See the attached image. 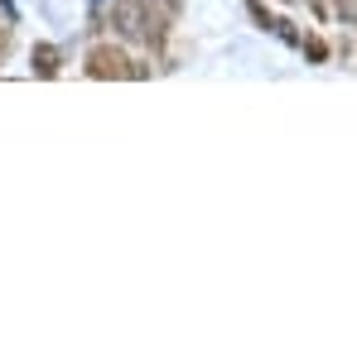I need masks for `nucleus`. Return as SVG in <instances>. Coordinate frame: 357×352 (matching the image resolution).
<instances>
[{"label": "nucleus", "mask_w": 357, "mask_h": 352, "mask_svg": "<svg viewBox=\"0 0 357 352\" xmlns=\"http://www.w3.org/2000/svg\"><path fill=\"white\" fill-rule=\"evenodd\" d=\"M82 72L97 82H121V77H130V54L121 44H92L82 59Z\"/></svg>", "instance_id": "f257e3e1"}, {"label": "nucleus", "mask_w": 357, "mask_h": 352, "mask_svg": "<svg viewBox=\"0 0 357 352\" xmlns=\"http://www.w3.org/2000/svg\"><path fill=\"white\" fill-rule=\"evenodd\" d=\"M112 24H116L121 39H140V34H145V0H121Z\"/></svg>", "instance_id": "f03ea898"}, {"label": "nucleus", "mask_w": 357, "mask_h": 352, "mask_svg": "<svg viewBox=\"0 0 357 352\" xmlns=\"http://www.w3.org/2000/svg\"><path fill=\"white\" fill-rule=\"evenodd\" d=\"M29 68H34V77H59V72H63V54H59V44L39 39V44L29 49Z\"/></svg>", "instance_id": "7ed1b4c3"}, {"label": "nucleus", "mask_w": 357, "mask_h": 352, "mask_svg": "<svg viewBox=\"0 0 357 352\" xmlns=\"http://www.w3.org/2000/svg\"><path fill=\"white\" fill-rule=\"evenodd\" d=\"M295 49H299L309 63H314V68H319V63H328V54H333V49H328V39H319V34H299Z\"/></svg>", "instance_id": "20e7f679"}, {"label": "nucleus", "mask_w": 357, "mask_h": 352, "mask_svg": "<svg viewBox=\"0 0 357 352\" xmlns=\"http://www.w3.org/2000/svg\"><path fill=\"white\" fill-rule=\"evenodd\" d=\"M251 20H256L261 29H275V15H271V10H266L261 0H251Z\"/></svg>", "instance_id": "39448f33"}, {"label": "nucleus", "mask_w": 357, "mask_h": 352, "mask_svg": "<svg viewBox=\"0 0 357 352\" xmlns=\"http://www.w3.org/2000/svg\"><path fill=\"white\" fill-rule=\"evenodd\" d=\"M10 44H15V24H10V20H0V59L10 54Z\"/></svg>", "instance_id": "423d86ee"}, {"label": "nucleus", "mask_w": 357, "mask_h": 352, "mask_svg": "<svg viewBox=\"0 0 357 352\" xmlns=\"http://www.w3.org/2000/svg\"><path fill=\"white\" fill-rule=\"evenodd\" d=\"M348 20H353V24H357V0H348Z\"/></svg>", "instance_id": "0eeeda50"}]
</instances>
